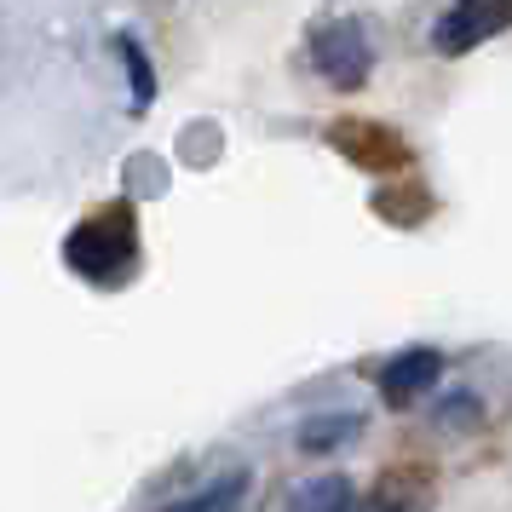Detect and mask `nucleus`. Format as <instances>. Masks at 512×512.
<instances>
[{
    "instance_id": "f257e3e1",
    "label": "nucleus",
    "mask_w": 512,
    "mask_h": 512,
    "mask_svg": "<svg viewBox=\"0 0 512 512\" xmlns=\"http://www.w3.org/2000/svg\"><path fill=\"white\" fill-rule=\"evenodd\" d=\"M64 265L93 288H127L139 277V208L104 202L64 236Z\"/></svg>"
},
{
    "instance_id": "f03ea898",
    "label": "nucleus",
    "mask_w": 512,
    "mask_h": 512,
    "mask_svg": "<svg viewBox=\"0 0 512 512\" xmlns=\"http://www.w3.org/2000/svg\"><path fill=\"white\" fill-rule=\"evenodd\" d=\"M323 139L346 156L357 173H369V179H409L415 173V144L397 133L392 121H374V116H334L323 127Z\"/></svg>"
},
{
    "instance_id": "7ed1b4c3",
    "label": "nucleus",
    "mask_w": 512,
    "mask_h": 512,
    "mask_svg": "<svg viewBox=\"0 0 512 512\" xmlns=\"http://www.w3.org/2000/svg\"><path fill=\"white\" fill-rule=\"evenodd\" d=\"M311 70L334 93H363L374 75V41L357 18H323L311 29Z\"/></svg>"
},
{
    "instance_id": "20e7f679",
    "label": "nucleus",
    "mask_w": 512,
    "mask_h": 512,
    "mask_svg": "<svg viewBox=\"0 0 512 512\" xmlns=\"http://www.w3.org/2000/svg\"><path fill=\"white\" fill-rule=\"evenodd\" d=\"M501 29H512V0H455L432 24V52L438 58H466L484 41H495Z\"/></svg>"
},
{
    "instance_id": "39448f33",
    "label": "nucleus",
    "mask_w": 512,
    "mask_h": 512,
    "mask_svg": "<svg viewBox=\"0 0 512 512\" xmlns=\"http://www.w3.org/2000/svg\"><path fill=\"white\" fill-rule=\"evenodd\" d=\"M438 374H443V351L438 346H409V351H397L392 363L380 369V380H374V392H380V403L386 409H415L420 397L438 386Z\"/></svg>"
},
{
    "instance_id": "423d86ee",
    "label": "nucleus",
    "mask_w": 512,
    "mask_h": 512,
    "mask_svg": "<svg viewBox=\"0 0 512 512\" xmlns=\"http://www.w3.org/2000/svg\"><path fill=\"white\" fill-rule=\"evenodd\" d=\"M369 512H432V472L426 466H392L369 489Z\"/></svg>"
},
{
    "instance_id": "0eeeda50",
    "label": "nucleus",
    "mask_w": 512,
    "mask_h": 512,
    "mask_svg": "<svg viewBox=\"0 0 512 512\" xmlns=\"http://www.w3.org/2000/svg\"><path fill=\"white\" fill-rule=\"evenodd\" d=\"M369 208H374V219H386L397 231H415V225H426L438 213V196L420 185V179H392V185H380L369 196Z\"/></svg>"
},
{
    "instance_id": "6e6552de",
    "label": "nucleus",
    "mask_w": 512,
    "mask_h": 512,
    "mask_svg": "<svg viewBox=\"0 0 512 512\" xmlns=\"http://www.w3.org/2000/svg\"><path fill=\"white\" fill-rule=\"evenodd\" d=\"M357 438H363V415L357 409H317V415L300 420L294 449L300 455H334V449H351Z\"/></svg>"
},
{
    "instance_id": "1a4fd4ad",
    "label": "nucleus",
    "mask_w": 512,
    "mask_h": 512,
    "mask_svg": "<svg viewBox=\"0 0 512 512\" xmlns=\"http://www.w3.org/2000/svg\"><path fill=\"white\" fill-rule=\"evenodd\" d=\"M248 484H254L248 466H225V472L208 478L196 495H185V501H173V507H162V512H242L248 507Z\"/></svg>"
},
{
    "instance_id": "9d476101",
    "label": "nucleus",
    "mask_w": 512,
    "mask_h": 512,
    "mask_svg": "<svg viewBox=\"0 0 512 512\" xmlns=\"http://www.w3.org/2000/svg\"><path fill=\"white\" fill-rule=\"evenodd\" d=\"M288 512H357V484L346 472H323V478H305L288 495Z\"/></svg>"
},
{
    "instance_id": "9b49d317",
    "label": "nucleus",
    "mask_w": 512,
    "mask_h": 512,
    "mask_svg": "<svg viewBox=\"0 0 512 512\" xmlns=\"http://www.w3.org/2000/svg\"><path fill=\"white\" fill-rule=\"evenodd\" d=\"M116 58H121V70H127V81H133V110L144 116L156 104V70H150V58H144V47L133 35H116Z\"/></svg>"
},
{
    "instance_id": "f8f14e48",
    "label": "nucleus",
    "mask_w": 512,
    "mask_h": 512,
    "mask_svg": "<svg viewBox=\"0 0 512 512\" xmlns=\"http://www.w3.org/2000/svg\"><path fill=\"white\" fill-rule=\"evenodd\" d=\"M438 409H443V415H438V426H478V420H484V409H478V397H472V392L443 397Z\"/></svg>"
},
{
    "instance_id": "ddd939ff",
    "label": "nucleus",
    "mask_w": 512,
    "mask_h": 512,
    "mask_svg": "<svg viewBox=\"0 0 512 512\" xmlns=\"http://www.w3.org/2000/svg\"><path fill=\"white\" fill-rule=\"evenodd\" d=\"M357 512H369V507H357Z\"/></svg>"
}]
</instances>
